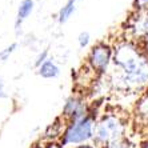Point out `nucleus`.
Returning <instances> with one entry per match:
<instances>
[{
    "label": "nucleus",
    "instance_id": "obj_2",
    "mask_svg": "<svg viewBox=\"0 0 148 148\" xmlns=\"http://www.w3.org/2000/svg\"><path fill=\"white\" fill-rule=\"evenodd\" d=\"M96 121V117L91 112L79 120L69 121L66 124L58 141L64 148H72L75 145L90 143L91 140H93Z\"/></svg>",
    "mask_w": 148,
    "mask_h": 148
},
{
    "label": "nucleus",
    "instance_id": "obj_8",
    "mask_svg": "<svg viewBox=\"0 0 148 148\" xmlns=\"http://www.w3.org/2000/svg\"><path fill=\"white\" fill-rule=\"evenodd\" d=\"M76 3L77 0H67L66 4L63 5L60 10H59V14H58V21L60 24H64L67 21L71 19L73 14L76 11Z\"/></svg>",
    "mask_w": 148,
    "mask_h": 148
},
{
    "label": "nucleus",
    "instance_id": "obj_3",
    "mask_svg": "<svg viewBox=\"0 0 148 148\" xmlns=\"http://www.w3.org/2000/svg\"><path fill=\"white\" fill-rule=\"evenodd\" d=\"M121 138H125V123L119 115L106 114L96 121L93 135V141L96 145L104 147Z\"/></svg>",
    "mask_w": 148,
    "mask_h": 148
},
{
    "label": "nucleus",
    "instance_id": "obj_16",
    "mask_svg": "<svg viewBox=\"0 0 148 148\" xmlns=\"http://www.w3.org/2000/svg\"><path fill=\"white\" fill-rule=\"evenodd\" d=\"M72 148H96V145L92 144V143H84V144H80V145H75Z\"/></svg>",
    "mask_w": 148,
    "mask_h": 148
},
{
    "label": "nucleus",
    "instance_id": "obj_1",
    "mask_svg": "<svg viewBox=\"0 0 148 148\" xmlns=\"http://www.w3.org/2000/svg\"><path fill=\"white\" fill-rule=\"evenodd\" d=\"M115 72L111 83L119 90H139L148 84V56L131 39L114 45Z\"/></svg>",
    "mask_w": 148,
    "mask_h": 148
},
{
    "label": "nucleus",
    "instance_id": "obj_6",
    "mask_svg": "<svg viewBox=\"0 0 148 148\" xmlns=\"http://www.w3.org/2000/svg\"><path fill=\"white\" fill-rule=\"evenodd\" d=\"M34 7H35L34 0H21L20 1L19 7H17L16 19H15V28L16 29H19L21 27V24H23V21L32 14Z\"/></svg>",
    "mask_w": 148,
    "mask_h": 148
},
{
    "label": "nucleus",
    "instance_id": "obj_14",
    "mask_svg": "<svg viewBox=\"0 0 148 148\" xmlns=\"http://www.w3.org/2000/svg\"><path fill=\"white\" fill-rule=\"evenodd\" d=\"M134 7L136 11H148V0H135Z\"/></svg>",
    "mask_w": 148,
    "mask_h": 148
},
{
    "label": "nucleus",
    "instance_id": "obj_4",
    "mask_svg": "<svg viewBox=\"0 0 148 148\" xmlns=\"http://www.w3.org/2000/svg\"><path fill=\"white\" fill-rule=\"evenodd\" d=\"M114 58V47L106 41H100L90 49L87 64L95 75H104L108 71Z\"/></svg>",
    "mask_w": 148,
    "mask_h": 148
},
{
    "label": "nucleus",
    "instance_id": "obj_9",
    "mask_svg": "<svg viewBox=\"0 0 148 148\" xmlns=\"http://www.w3.org/2000/svg\"><path fill=\"white\" fill-rule=\"evenodd\" d=\"M136 112H138V115L141 119L148 120V93L144 95V96H141L140 100L138 101V104H136Z\"/></svg>",
    "mask_w": 148,
    "mask_h": 148
},
{
    "label": "nucleus",
    "instance_id": "obj_13",
    "mask_svg": "<svg viewBox=\"0 0 148 148\" xmlns=\"http://www.w3.org/2000/svg\"><path fill=\"white\" fill-rule=\"evenodd\" d=\"M48 55H49V51L48 49H43V51L39 53L38 56H36V59H35V62H34V66L36 67V68H39V67L43 64L44 62H47L48 60Z\"/></svg>",
    "mask_w": 148,
    "mask_h": 148
},
{
    "label": "nucleus",
    "instance_id": "obj_10",
    "mask_svg": "<svg viewBox=\"0 0 148 148\" xmlns=\"http://www.w3.org/2000/svg\"><path fill=\"white\" fill-rule=\"evenodd\" d=\"M16 48H17V43L14 41V43H11L10 45H7L5 48L1 49V51H0V62H7L8 59H10V56L16 51Z\"/></svg>",
    "mask_w": 148,
    "mask_h": 148
},
{
    "label": "nucleus",
    "instance_id": "obj_7",
    "mask_svg": "<svg viewBox=\"0 0 148 148\" xmlns=\"http://www.w3.org/2000/svg\"><path fill=\"white\" fill-rule=\"evenodd\" d=\"M38 75L43 79H56L60 75V68L53 60L48 59L38 68Z\"/></svg>",
    "mask_w": 148,
    "mask_h": 148
},
{
    "label": "nucleus",
    "instance_id": "obj_15",
    "mask_svg": "<svg viewBox=\"0 0 148 148\" xmlns=\"http://www.w3.org/2000/svg\"><path fill=\"white\" fill-rule=\"evenodd\" d=\"M43 148H64L59 141H45Z\"/></svg>",
    "mask_w": 148,
    "mask_h": 148
},
{
    "label": "nucleus",
    "instance_id": "obj_18",
    "mask_svg": "<svg viewBox=\"0 0 148 148\" xmlns=\"http://www.w3.org/2000/svg\"><path fill=\"white\" fill-rule=\"evenodd\" d=\"M32 148H43V145H40V144H35Z\"/></svg>",
    "mask_w": 148,
    "mask_h": 148
},
{
    "label": "nucleus",
    "instance_id": "obj_12",
    "mask_svg": "<svg viewBox=\"0 0 148 148\" xmlns=\"http://www.w3.org/2000/svg\"><path fill=\"white\" fill-rule=\"evenodd\" d=\"M90 41H91V35L88 34L87 31H83L79 34V36H77V44H79V47L82 49L87 48L88 45H90Z\"/></svg>",
    "mask_w": 148,
    "mask_h": 148
},
{
    "label": "nucleus",
    "instance_id": "obj_17",
    "mask_svg": "<svg viewBox=\"0 0 148 148\" xmlns=\"http://www.w3.org/2000/svg\"><path fill=\"white\" fill-rule=\"evenodd\" d=\"M1 97H5V92H4V82L3 79L0 77V99Z\"/></svg>",
    "mask_w": 148,
    "mask_h": 148
},
{
    "label": "nucleus",
    "instance_id": "obj_11",
    "mask_svg": "<svg viewBox=\"0 0 148 148\" xmlns=\"http://www.w3.org/2000/svg\"><path fill=\"white\" fill-rule=\"evenodd\" d=\"M103 148H131V145H130V141L127 140V138H121V139H119V140L108 143V144L104 145Z\"/></svg>",
    "mask_w": 148,
    "mask_h": 148
},
{
    "label": "nucleus",
    "instance_id": "obj_5",
    "mask_svg": "<svg viewBox=\"0 0 148 148\" xmlns=\"http://www.w3.org/2000/svg\"><path fill=\"white\" fill-rule=\"evenodd\" d=\"M90 114V108L86 100L83 99L80 95H72L66 100V103L63 106L62 110V117L64 119L66 123L69 121L79 120L86 115Z\"/></svg>",
    "mask_w": 148,
    "mask_h": 148
}]
</instances>
